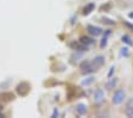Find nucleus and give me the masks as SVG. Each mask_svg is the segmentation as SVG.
Here are the masks:
<instances>
[{"mask_svg": "<svg viewBox=\"0 0 133 118\" xmlns=\"http://www.w3.org/2000/svg\"><path fill=\"white\" fill-rule=\"evenodd\" d=\"M127 48H124V49H122V50H121V55H122V56H124V55H125V56H127Z\"/></svg>", "mask_w": 133, "mask_h": 118, "instance_id": "a211bd4d", "label": "nucleus"}, {"mask_svg": "<svg viewBox=\"0 0 133 118\" xmlns=\"http://www.w3.org/2000/svg\"><path fill=\"white\" fill-rule=\"evenodd\" d=\"M125 112L128 117H133V98H131L130 100L126 103V109H125Z\"/></svg>", "mask_w": 133, "mask_h": 118, "instance_id": "6e6552de", "label": "nucleus"}, {"mask_svg": "<svg viewBox=\"0 0 133 118\" xmlns=\"http://www.w3.org/2000/svg\"><path fill=\"white\" fill-rule=\"evenodd\" d=\"M87 31H88L91 36L97 37L102 34L103 30L100 28V26H95V25H90V24H89V25H87Z\"/></svg>", "mask_w": 133, "mask_h": 118, "instance_id": "20e7f679", "label": "nucleus"}, {"mask_svg": "<svg viewBox=\"0 0 133 118\" xmlns=\"http://www.w3.org/2000/svg\"><path fill=\"white\" fill-rule=\"evenodd\" d=\"M116 84H118V79L113 78L106 84V88H108V90H113V88L116 86Z\"/></svg>", "mask_w": 133, "mask_h": 118, "instance_id": "9b49d317", "label": "nucleus"}, {"mask_svg": "<svg viewBox=\"0 0 133 118\" xmlns=\"http://www.w3.org/2000/svg\"><path fill=\"white\" fill-rule=\"evenodd\" d=\"M121 39H122V42H124V43H126V44H128V45H133L132 39H131L130 37L127 36V35H124V36L121 37Z\"/></svg>", "mask_w": 133, "mask_h": 118, "instance_id": "4468645a", "label": "nucleus"}, {"mask_svg": "<svg viewBox=\"0 0 133 118\" xmlns=\"http://www.w3.org/2000/svg\"><path fill=\"white\" fill-rule=\"evenodd\" d=\"M93 65L95 66L96 68H99V67H102L103 65H105V57L102 56V55H99V56H96V57H94L93 59Z\"/></svg>", "mask_w": 133, "mask_h": 118, "instance_id": "0eeeda50", "label": "nucleus"}, {"mask_svg": "<svg viewBox=\"0 0 133 118\" xmlns=\"http://www.w3.org/2000/svg\"><path fill=\"white\" fill-rule=\"evenodd\" d=\"M76 111L78 112V115H84L87 112V105L84 104H78L76 106Z\"/></svg>", "mask_w": 133, "mask_h": 118, "instance_id": "ddd939ff", "label": "nucleus"}, {"mask_svg": "<svg viewBox=\"0 0 133 118\" xmlns=\"http://www.w3.org/2000/svg\"><path fill=\"white\" fill-rule=\"evenodd\" d=\"M17 92L19 96H26L29 92H30V85L28 82H20L18 86H17Z\"/></svg>", "mask_w": 133, "mask_h": 118, "instance_id": "7ed1b4c3", "label": "nucleus"}, {"mask_svg": "<svg viewBox=\"0 0 133 118\" xmlns=\"http://www.w3.org/2000/svg\"><path fill=\"white\" fill-rule=\"evenodd\" d=\"M128 17H130V18H133V12H131V13H128Z\"/></svg>", "mask_w": 133, "mask_h": 118, "instance_id": "aec40b11", "label": "nucleus"}, {"mask_svg": "<svg viewBox=\"0 0 133 118\" xmlns=\"http://www.w3.org/2000/svg\"><path fill=\"white\" fill-rule=\"evenodd\" d=\"M93 82H94V78H93V76H90V78H88L87 79V80H83L82 81V85H90V84H93Z\"/></svg>", "mask_w": 133, "mask_h": 118, "instance_id": "dca6fc26", "label": "nucleus"}, {"mask_svg": "<svg viewBox=\"0 0 133 118\" xmlns=\"http://www.w3.org/2000/svg\"><path fill=\"white\" fill-rule=\"evenodd\" d=\"M124 25L126 26V28H128V29H131V30L133 31V24H131L130 22H127V20H124Z\"/></svg>", "mask_w": 133, "mask_h": 118, "instance_id": "f3484780", "label": "nucleus"}, {"mask_svg": "<svg viewBox=\"0 0 133 118\" xmlns=\"http://www.w3.org/2000/svg\"><path fill=\"white\" fill-rule=\"evenodd\" d=\"M105 100V92L101 88H97L94 92V101L95 104H101Z\"/></svg>", "mask_w": 133, "mask_h": 118, "instance_id": "39448f33", "label": "nucleus"}, {"mask_svg": "<svg viewBox=\"0 0 133 118\" xmlns=\"http://www.w3.org/2000/svg\"><path fill=\"white\" fill-rule=\"evenodd\" d=\"M70 47L76 51H87L88 50V47H86V45L82 44L81 42H72V43H70Z\"/></svg>", "mask_w": 133, "mask_h": 118, "instance_id": "423d86ee", "label": "nucleus"}, {"mask_svg": "<svg viewBox=\"0 0 133 118\" xmlns=\"http://www.w3.org/2000/svg\"><path fill=\"white\" fill-rule=\"evenodd\" d=\"M114 69H115V67H114V66H112V67H111V70H109V73H108V76H109V78L112 76V73H113Z\"/></svg>", "mask_w": 133, "mask_h": 118, "instance_id": "6ab92c4d", "label": "nucleus"}, {"mask_svg": "<svg viewBox=\"0 0 133 118\" xmlns=\"http://www.w3.org/2000/svg\"><path fill=\"white\" fill-rule=\"evenodd\" d=\"M82 44H84L86 47H89V45H91L93 43H94V39L93 38H89V37H86V36H83L81 37V41H80Z\"/></svg>", "mask_w": 133, "mask_h": 118, "instance_id": "9d476101", "label": "nucleus"}, {"mask_svg": "<svg viewBox=\"0 0 133 118\" xmlns=\"http://www.w3.org/2000/svg\"><path fill=\"white\" fill-rule=\"evenodd\" d=\"M94 9H95V4L94 3H89V4H87L84 7H83V16H88L90 12H93L94 11Z\"/></svg>", "mask_w": 133, "mask_h": 118, "instance_id": "1a4fd4ad", "label": "nucleus"}, {"mask_svg": "<svg viewBox=\"0 0 133 118\" xmlns=\"http://www.w3.org/2000/svg\"><path fill=\"white\" fill-rule=\"evenodd\" d=\"M81 72H82V74H90L93 73V72H95L96 70V67H95L94 65H93V62L91 61H84L81 63Z\"/></svg>", "mask_w": 133, "mask_h": 118, "instance_id": "f257e3e1", "label": "nucleus"}, {"mask_svg": "<svg viewBox=\"0 0 133 118\" xmlns=\"http://www.w3.org/2000/svg\"><path fill=\"white\" fill-rule=\"evenodd\" d=\"M109 34H111V31L108 30L107 32H106V35L102 37V39H101V43H100V48L103 49L107 45V39H108V36H109Z\"/></svg>", "mask_w": 133, "mask_h": 118, "instance_id": "f8f14e48", "label": "nucleus"}, {"mask_svg": "<svg viewBox=\"0 0 133 118\" xmlns=\"http://www.w3.org/2000/svg\"><path fill=\"white\" fill-rule=\"evenodd\" d=\"M101 20H102L103 24H109V25H114L115 24V22L113 19H108V18H101Z\"/></svg>", "mask_w": 133, "mask_h": 118, "instance_id": "2eb2a0df", "label": "nucleus"}, {"mask_svg": "<svg viewBox=\"0 0 133 118\" xmlns=\"http://www.w3.org/2000/svg\"><path fill=\"white\" fill-rule=\"evenodd\" d=\"M126 98V93H125L124 90H116L113 94V98H112V101H113V104L115 105H120L122 101L125 100Z\"/></svg>", "mask_w": 133, "mask_h": 118, "instance_id": "f03ea898", "label": "nucleus"}]
</instances>
